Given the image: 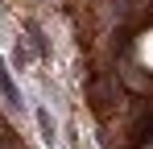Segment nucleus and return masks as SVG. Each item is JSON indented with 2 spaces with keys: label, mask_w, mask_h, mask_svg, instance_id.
Instances as JSON below:
<instances>
[]
</instances>
